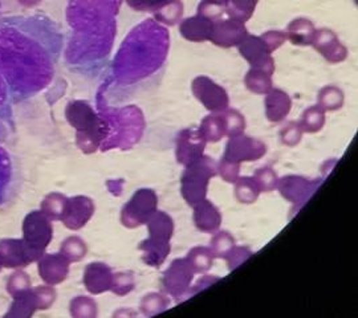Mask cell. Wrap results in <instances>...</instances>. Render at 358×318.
Wrapping results in <instances>:
<instances>
[{
    "instance_id": "8",
    "label": "cell",
    "mask_w": 358,
    "mask_h": 318,
    "mask_svg": "<svg viewBox=\"0 0 358 318\" xmlns=\"http://www.w3.org/2000/svg\"><path fill=\"white\" fill-rule=\"evenodd\" d=\"M192 280V269L186 259L176 260L164 276V287L174 297L186 292Z\"/></svg>"
},
{
    "instance_id": "22",
    "label": "cell",
    "mask_w": 358,
    "mask_h": 318,
    "mask_svg": "<svg viewBox=\"0 0 358 318\" xmlns=\"http://www.w3.org/2000/svg\"><path fill=\"white\" fill-rule=\"evenodd\" d=\"M71 312L73 318L97 317V305L88 297H77L71 304Z\"/></svg>"
},
{
    "instance_id": "15",
    "label": "cell",
    "mask_w": 358,
    "mask_h": 318,
    "mask_svg": "<svg viewBox=\"0 0 358 318\" xmlns=\"http://www.w3.org/2000/svg\"><path fill=\"white\" fill-rule=\"evenodd\" d=\"M194 222L199 231L211 233L220 227L222 217L214 204L203 199L194 205Z\"/></svg>"
},
{
    "instance_id": "32",
    "label": "cell",
    "mask_w": 358,
    "mask_h": 318,
    "mask_svg": "<svg viewBox=\"0 0 358 318\" xmlns=\"http://www.w3.org/2000/svg\"><path fill=\"white\" fill-rule=\"evenodd\" d=\"M35 294H36V298H38V308H48L52 305V303L55 301V291L51 288H47V287H40L35 289Z\"/></svg>"
},
{
    "instance_id": "9",
    "label": "cell",
    "mask_w": 358,
    "mask_h": 318,
    "mask_svg": "<svg viewBox=\"0 0 358 318\" xmlns=\"http://www.w3.org/2000/svg\"><path fill=\"white\" fill-rule=\"evenodd\" d=\"M266 153V147L259 140L247 137H234L229 142L224 159L241 164L243 161H255Z\"/></svg>"
},
{
    "instance_id": "3",
    "label": "cell",
    "mask_w": 358,
    "mask_h": 318,
    "mask_svg": "<svg viewBox=\"0 0 358 318\" xmlns=\"http://www.w3.org/2000/svg\"><path fill=\"white\" fill-rule=\"evenodd\" d=\"M150 239L141 244L145 252L143 260L150 266H161L170 251V238L173 233V220L164 212H155L148 222Z\"/></svg>"
},
{
    "instance_id": "11",
    "label": "cell",
    "mask_w": 358,
    "mask_h": 318,
    "mask_svg": "<svg viewBox=\"0 0 358 318\" xmlns=\"http://www.w3.org/2000/svg\"><path fill=\"white\" fill-rule=\"evenodd\" d=\"M205 149V138L202 134L195 131H183L179 134L178 146H177V158L179 164L190 166L201 159V155Z\"/></svg>"
},
{
    "instance_id": "28",
    "label": "cell",
    "mask_w": 358,
    "mask_h": 318,
    "mask_svg": "<svg viewBox=\"0 0 358 318\" xmlns=\"http://www.w3.org/2000/svg\"><path fill=\"white\" fill-rule=\"evenodd\" d=\"M222 120H223V125H224V133H227L230 136H239L245 127L243 117L239 113H236L235 110H231L230 113L224 115Z\"/></svg>"
},
{
    "instance_id": "19",
    "label": "cell",
    "mask_w": 358,
    "mask_h": 318,
    "mask_svg": "<svg viewBox=\"0 0 358 318\" xmlns=\"http://www.w3.org/2000/svg\"><path fill=\"white\" fill-rule=\"evenodd\" d=\"M260 192L262 191L259 190L254 178H242L236 182L235 195L242 203H254Z\"/></svg>"
},
{
    "instance_id": "7",
    "label": "cell",
    "mask_w": 358,
    "mask_h": 318,
    "mask_svg": "<svg viewBox=\"0 0 358 318\" xmlns=\"http://www.w3.org/2000/svg\"><path fill=\"white\" fill-rule=\"evenodd\" d=\"M157 207V196L152 190H141L134 194L133 199L129 202L122 210V223L129 227L134 229L149 222Z\"/></svg>"
},
{
    "instance_id": "20",
    "label": "cell",
    "mask_w": 358,
    "mask_h": 318,
    "mask_svg": "<svg viewBox=\"0 0 358 318\" xmlns=\"http://www.w3.org/2000/svg\"><path fill=\"white\" fill-rule=\"evenodd\" d=\"M66 201H68V198H65L60 194H51L41 203V210L50 219H53V220L62 219L64 215Z\"/></svg>"
},
{
    "instance_id": "5",
    "label": "cell",
    "mask_w": 358,
    "mask_h": 318,
    "mask_svg": "<svg viewBox=\"0 0 358 318\" xmlns=\"http://www.w3.org/2000/svg\"><path fill=\"white\" fill-rule=\"evenodd\" d=\"M24 247L28 257L32 261L40 260L52 239L51 219L44 212H32L24 220Z\"/></svg>"
},
{
    "instance_id": "26",
    "label": "cell",
    "mask_w": 358,
    "mask_h": 318,
    "mask_svg": "<svg viewBox=\"0 0 358 318\" xmlns=\"http://www.w3.org/2000/svg\"><path fill=\"white\" fill-rule=\"evenodd\" d=\"M254 180L260 191L268 192L278 189V175L271 167H263L257 170L254 175Z\"/></svg>"
},
{
    "instance_id": "10",
    "label": "cell",
    "mask_w": 358,
    "mask_h": 318,
    "mask_svg": "<svg viewBox=\"0 0 358 318\" xmlns=\"http://www.w3.org/2000/svg\"><path fill=\"white\" fill-rule=\"evenodd\" d=\"M94 212V204L90 198L76 196L66 201L62 220L69 229H80L87 224Z\"/></svg>"
},
{
    "instance_id": "23",
    "label": "cell",
    "mask_w": 358,
    "mask_h": 318,
    "mask_svg": "<svg viewBox=\"0 0 358 318\" xmlns=\"http://www.w3.org/2000/svg\"><path fill=\"white\" fill-rule=\"evenodd\" d=\"M201 134L205 140H219L224 136V125L223 120L210 115L203 121V125L201 127Z\"/></svg>"
},
{
    "instance_id": "16",
    "label": "cell",
    "mask_w": 358,
    "mask_h": 318,
    "mask_svg": "<svg viewBox=\"0 0 358 318\" xmlns=\"http://www.w3.org/2000/svg\"><path fill=\"white\" fill-rule=\"evenodd\" d=\"M13 101L8 85L0 73V127L7 129L10 131L15 127L13 118Z\"/></svg>"
},
{
    "instance_id": "14",
    "label": "cell",
    "mask_w": 358,
    "mask_h": 318,
    "mask_svg": "<svg viewBox=\"0 0 358 318\" xmlns=\"http://www.w3.org/2000/svg\"><path fill=\"white\" fill-rule=\"evenodd\" d=\"M31 263L23 240L0 242V266L7 268L26 267Z\"/></svg>"
},
{
    "instance_id": "30",
    "label": "cell",
    "mask_w": 358,
    "mask_h": 318,
    "mask_svg": "<svg viewBox=\"0 0 358 318\" xmlns=\"http://www.w3.org/2000/svg\"><path fill=\"white\" fill-rule=\"evenodd\" d=\"M220 177L224 179L226 182H236L239 178V171H241V165L236 162H232L229 159H222L219 168H217Z\"/></svg>"
},
{
    "instance_id": "2",
    "label": "cell",
    "mask_w": 358,
    "mask_h": 318,
    "mask_svg": "<svg viewBox=\"0 0 358 318\" xmlns=\"http://www.w3.org/2000/svg\"><path fill=\"white\" fill-rule=\"evenodd\" d=\"M170 50L166 28L146 19L121 43L105 81V100L121 105L152 89L164 77Z\"/></svg>"
},
{
    "instance_id": "21",
    "label": "cell",
    "mask_w": 358,
    "mask_h": 318,
    "mask_svg": "<svg viewBox=\"0 0 358 318\" xmlns=\"http://www.w3.org/2000/svg\"><path fill=\"white\" fill-rule=\"evenodd\" d=\"M275 97H276V101L278 102H273L271 99H268V101H267L268 118L272 121H280L282 118H284V115H288L291 102H289L288 96H285L284 93H280V92H276Z\"/></svg>"
},
{
    "instance_id": "24",
    "label": "cell",
    "mask_w": 358,
    "mask_h": 318,
    "mask_svg": "<svg viewBox=\"0 0 358 318\" xmlns=\"http://www.w3.org/2000/svg\"><path fill=\"white\" fill-rule=\"evenodd\" d=\"M62 254L69 261H80L87 254V245L80 238H69L62 245Z\"/></svg>"
},
{
    "instance_id": "12",
    "label": "cell",
    "mask_w": 358,
    "mask_h": 318,
    "mask_svg": "<svg viewBox=\"0 0 358 318\" xmlns=\"http://www.w3.org/2000/svg\"><path fill=\"white\" fill-rule=\"evenodd\" d=\"M69 260L63 254H47L40 259L38 270L47 284L56 285L65 280L69 269Z\"/></svg>"
},
{
    "instance_id": "33",
    "label": "cell",
    "mask_w": 358,
    "mask_h": 318,
    "mask_svg": "<svg viewBox=\"0 0 358 318\" xmlns=\"http://www.w3.org/2000/svg\"><path fill=\"white\" fill-rule=\"evenodd\" d=\"M300 137H301V133L297 127H287L282 131V140L285 142V145H296L300 140Z\"/></svg>"
},
{
    "instance_id": "18",
    "label": "cell",
    "mask_w": 358,
    "mask_h": 318,
    "mask_svg": "<svg viewBox=\"0 0 358 318\" xmlns=\"http://www.w3.org/2000/svg\"><path fill=\"white\" fill-rule=\"evenodd\" d=\"M186 261L189 263L192 270L202 273V272H207L213 266L214 254L210 248L196 247L190 251V254H187Z\"/></svg>"
},
{
    "instance_id": "1",
    "label": "cell",
    "mask_w": 358,
    "mask_h": 318,
    "mask_svg": "<svg viewBox=\"0 0 358 318\" xmlns=\"http://www.w3.org/2000/svg\"><path fill=\"white\" fill-rule=\"evenodd\" d=\"M65 35L48 15L0 16V73L13 103L48 89L64 51Z\"/></svg>"
},
{
    "instance_id": "17",
    "label": "cell",
    "mask_w": 358,
    "mask_h": 318,
    "mask_svg": "<svg viewBox=\"0 0 358 318\" xmlns=\"http://www.w3.org/2000/svg\"><path fill=\"white\" fill-rule=\"evenodd\" d=\"M308 180L300 177H289V178L282 179L280 183H278V187L280 189L282 196L288 201L297 202L300 198H304V195L307 194Z\"/></svg>"
},
{
    "instance_id": "6",
    "label": "cell",
    "mask_w": 358,
    "mask_h": 318,
    "mask_svg": "<svg viewBox=\"0 0 358 318\" xmlns=\"http://www.w3.org/2000/svg\"><path fill=\"white\" fill-rule=\"evenodd\" d=\"M22 187V171L13 155L0 146V207L13 202Z\"/></svg>"
},
{
    "instance_id": "13",
    "label": "cell",
    "mask_w": 358,
    "mask_h": 318,
    "mask_svg": "<svg viewBox=\"0 0 358 318\" xmlns=\"http://www.w3.org/2000/svg\"><path fill=\"white\" fill-rule=\"evenodd\" d=\"M113 273L110 268L101 263H93L87 268L84 275V284L93 294H100L112 288Z\"/></svg>"
},
{
    "instance_id": "31",
    "label": "cell",
    "mask_w": 358,
    "mask_h": 318,
    "mask_svg": "<svg viewBox=\"0 0 358 318\" xmlns=\"http://www.w3.org/2000/svg\"><path fill=\"white\" fill-rule=\"evenodd\" d=\"M134 288V281L130 275L127 273H118L113 277L112 289L118 294H127Z\"/></svg>"
},
{
    "instance_id": "4",
    "label": "cell",
    "mask_w": 358,
    "mask_h": 318,
    "mask_svg": "<svg viewBox=\"0 0 358 318\" xmlns=\"http://www.w3.org/2000/svg\"><path fill=\"white\" fill-rule=\"evenodd\" d=\"M214 165L210 158H201L185 171L182 177V194L187 203L195 205L205 199L208 180L217 174Z\"/></svg>"
},
{
    "instance_id": "29",
    "label": "cell",
    "mask_w": 358,
    "mask_h": 318,
    "mask_svg": "<svg viewBox=\"0 0 358 318\" xmlns=\"http://www.w3.org/2000/svg\"><path fill=\"white\" fill-rule=\"evenodd\" d=\"M324 124V113L320 108H312L307 110L303 118V127L308 131H316Z\"/></svg>"
},
{
    "instance_id": "25",
    "label": "cell",
    "mask_w": 358,
    "mask_h": 318,
    "mask_svg": "<svg viewBox=\"0 0 358 318\" xmlns=\"http://www.w3.org/2000/svg\"><path fill=\"white\" fill-rule=\"evenodd\" d=\"M235 248L234 238L227 232H219L211 240V252L214 257H226Z\"/></svg>"
},
{
    "instance_id": "27",
    "label": "cell",
    "mask_w": 358,
    "mask_h": 318,
    "mask_svg": "<svg viewBox=\"0 0 358 318\" xmlns=\"http://www.w3.org/2000/svg\"><path fill=\"white\" fill-rule=\"evenodd\" d=\"M167 305H169L167 298H165L162 294L153 293V294L146 296L143 298L141 308L146 316H153V315H157V313L165 310Z\"/></svg>"
},
{
    "instance_id": "34",
    "label": "cell",
    "mask_w": 358,
    "mask_h": 318,
    "mask_svg": "<svg viewBox=\"0 0 358 318\" xmlns=\"http://www.w3.org/2000/svg\"><path fill=\"white\" fill-rule=\"evenodd\" d=\"M0 268H1V266H0Z\"/></svg>"
}]
</instances>
